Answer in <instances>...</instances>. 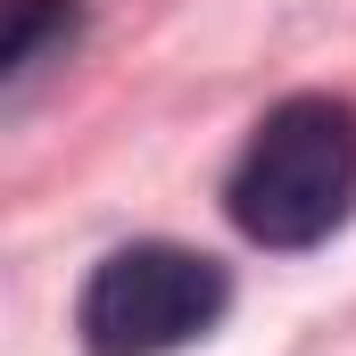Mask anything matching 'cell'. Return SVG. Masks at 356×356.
Instances as JSON below:
<instances>
[{"mask_svg": "<svg viewBox=\"0 0 356 356\" xmlns=\"http://www.w3.org/2000/svg\"><path fill=\"white\" fill-rule=\"evenodd\" d=\"M224 207L257 249L332 241L356 216V108L332 91H298V99L266 108L224 182Z\"/></svg>", "mask_w": 356, "mask_h": 356, "instance_id": "cell-1", "label": "cell"}, {"mask_svg": "<svg viewBox=\"0 0 356 356\" xmlns=\"http://www.w3.org/2000/svg\"><path fill=\"white\" fill-rule=\"evenodd\" d=\"M232 307V282L216 257L175 249V241H133L116 257H99L83 282L75 332L91 356H175L191 340H207Z\"/></svg>", "mask_w": 356, "mask_h": 356, "instance_id": "cell-2", "label": "cell"}, {"mask_svg": "<svg viewBox=\"0 0 356 356\" xmlns=\"http://www.w3.org/2000/svg\"><path fill=\"white\" fill-rule=\"evenodd\" d=\"M75 33V0H0V83Z\"/></svg>", "mask_w": 356, "mask_h": 356, "instance_id": "cell-3", "label": "cell"}]
</instances>
